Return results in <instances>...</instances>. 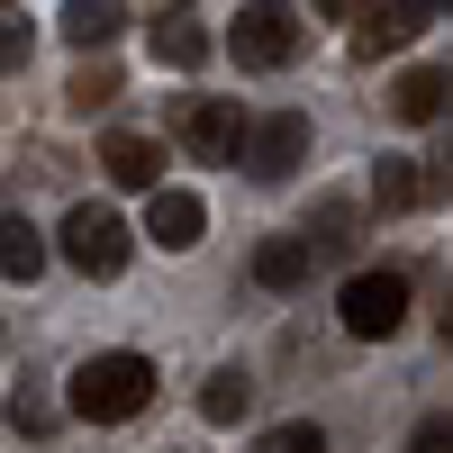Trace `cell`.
Instances as JSON below:
<instances>
[{
	"mask_svg": "<svg viewBox=\"0 0 453 453\" xmlns=\"http://www.w3.org/2000/svg\"><path fill=\"white\" fill-rule=\"evenodd\" d=\"M145 399H155V363L145 354H91L73 372V418H91V426H127Z\"/></svg>",
	"mask_w": 453,
	"mask_h": 453,
	"instance_id": "obj_1",
	"label": "cell"
},
{
	"mask_svg": "<svg viewBox=\"0 0 453 453\" xmlns=\"http://www.w3.org/2000/svg\"><path fill=\"white\" fill-rule=\"evenodd\" d=\"M127 254H136V236H127V218H119V209L82 200V209L64 218V263H73L82 281H119V273H127Z\"/></svg>",
	"mask_w": 453,
	"mask_h": 453,
	"instance_id": "obj_2",
	"label": "cell"
},
{
	"mask_svg": "<svg viewBox=\"0 0 453 453\" xmlns=\"http://www.w3.org/2000/svg\"><path fill=\"white\" fill-rule=\"evenodd\" d=\"M335 318H345V335H363V345L399 335V318H408V273H354L345 299H335Z\"/></svg>",
	"mask_w": 453,
	"mask_h": 453,
	"instance_id": "obj_3",
	"label": "cell"
},
{
	"mask_svg": "<svg viewBox=\"0 0 453 453\" xmlns=\"http://www.w3.org/2000/svg\"><path fill=\"white\" fill-rule=\"evenodd\" d=\"M226 55H236L245 73H281L290 55H299V10H236V27H226Z\"/></svg>",
	"mask_w": 453,
	"mask_h": 453,
	"instance_id": "obj_4",
	"label": "cell"
},
{
	"mask_svg": "<svg viewBox=\"0 0 453 453\" xmlns=\"http://www.w3.org/2000/svg\"><path fill=\"white\" fill-rule=\"evenodd\" d=\"M181 145H191L200 164H236L254 145V127H245V109H226V100H191L181 109Z\"/></svg>",
	"mask_w": 453,
	"mask_h": 453,
	"instance_id": "obj_5",
	"label": "cell"
},
{
	"mask_svg": "<svg viewBox=\"0 0 453 453\" xmlns=\"http://www.w3.org/2000/svg\"><path fill=\"white\" fill-rule=\"evenodd\" d=\"M299 164H309V119H299V109H273V119L254 127V145H245V173L254 181H290Z\"/></svg>",
	"mask_w": 453,
	"mask_h": 453,
	"instance_id": "obj_6",
	"label": "cell"
},
{
	"mask_svg": "<svg viewBox=\"0 0 453 453\" xmlns=\"http://www.w3.org/2000/svg\"><path fill=\"white\" fill-rule=\"evenodd\" d=\"M100 173L119 181V191H164V145L136 136V127H109L100 136Z\"/></svg>",
	"mask_w": 453,
	"mask_h": 453,
	"instance_id": "obj_7",
	"label": "cell"
},
{
	"mask_svg": "<svg viewBox=\"0 0 453 453\" xmlns=\"http://www.w3.org/2000/svg\"><path fill=\"white\" fill-rule=\"evenodd\" d=\"M426 0H390V10H354V55H390L408 36H426Z\"/></svg>",
	"mask_w": 453,
	"mask_h": 453,
	"instance_id": "obj_8",
	"label": "cell"
},
{
	"mask_svg": "<svg viewBox=\"0 0 453 453\" xmlns=\"http://www.w3.org/2000/svg\"><path fill=\"white\" fill-rule=\"evenodd\" d=\"M444 100H453V73L444 64H408L390 82V119L399 127H426V119H444Z\"/></svg>",
	"mask_w": 453,
	"mask_h": 453,
	"instance_id": "obj_9",
	"label": "cell"
},
{
	"mask_svg": "<svg viewBox=\"0 0 453 453\" xmlns=\"http://www.w3.org/2000/svg\"><path fill=\"white\" fill-rule=\"evenodd\" d=\"M200 226H209L200 191H155V200H145V236H155L164 254H191V245H200Z\"/></svg>",
	"mask_w": 453,
	"mask_h": 453,
	"instance_id": "obj_10",
	"label": "cell"
},
{
	"mask_svg": "<svg viewBox=\"0 0 453 453\" xmlns=\"http://www.w3.org/2000/svg\"><path fill=\"white\" fill-rule=\"evenodd\" d=\"M309 273H318V245H309V236H273V245L254 254V281H263V290H299Z\"/></svg>",
	"mask_w": 453,
	"mask_h": 453,
	"instance_id": "obj_11",
	"label": "cell"
},
{
	"mask_svg": "<svg viewBox=\"0 0 453 453\" xmlns=\"http://www.w3.org/2000/svg\"><path fill=\"white\" fill-rule=\"evenodd\" d=\"M426 191H435V173H418L408 155H381V173H372V209H381V218H399V209H418Z\"/></svg>",
	"mask_w": 453,
	"mask_h": 453,
	"instance_id": "obj_12",
	"label": "cell"
},
{
	"mask_svg": "<svg viewBox=\"0 0 453 453\" xmlns=\"http://www.w3.org/2000/svg\"><path fill=\"white\" fill-rule=\"evenodd\" d=\"M155 64H173V73L209 64V27H200L191 10H164V19H155Z\"/></svg>",
	"mask_w": 453,
	"mask_h": 453,
	"instance_id": "obj_13",
	"label": "cell"
},
{
	"mask_svg": "<svg viewBox=\"0 0 453 453\" xmlns=\"http://www.w3.org/2000/svg\"><path fill=\"white\" fill-rule=\"evenodd\" d=\"M119 27H127V10H119V0H73V10H64V46L100 55V46H109Z\"/></svg>",
	"mask_w": 453,
	"mask_h": 453,
	"instance_id": "obj_14",
	"label": "cell"
},
{
	"mask_svg": "<svg viewBox=\"0 0 453 453\" xmlns=\"http://www.w3.org/2000/svg\"><path fill=\"white\" fill-rule=\"evenodd\" d=\"M0 273H10V290L19 281H36V273H46V236H36V226L10 209V218H0Z\"/></svg>",
	"mask_w": 453,
	"mask_h": 453,
	"instance_id": "obj_15",
	"label": "cell"
},
{
	"mask_svg": "<svg viewBox=\"0 0 453 453\" xmlns=\"http://www.w3.org/2000/svg\"><path fill=\"white\" fill-rule=\"evenodd\" d=\"M119 64H82V73H73V91H64V109H73V119H100V109H119Z\"/></svg>",
	"mask_w": 453,
	"mask_h": 453,
	"instance_id": "obj_16",
	"label": "cell"
},
{
	"mask_svg": "<svg viewBox=\"0 0 453 453\" xmlns=\"http://www.w3.org/2000/svg\"><path fill=\"white\" fill-rule=\"evenodd\" d=\"M245 408H254V381H245V372H236V363H226V372H209V390H200V418H209V426H236Z\"/></svg>",
	"mask_w": 453,
	"mask_h": 453,
	"instance_id": "obj_17",
	"label": "cell"
},
{
	"mask_svg": "<svg viewBox=\"0 0 453 453\" xmlns=\"http://www.w3.org/2000/svg\"><path fill=\"white\" fill-rule=\"evenodd\" d=\"M299 236L318 245V263H326V254H345V245H354V209H345V200H326L309 226H299Z\"/></svg>",
	"mask_w": 453,
	"mask_h": 453,
	"instance_id": "obj_18",
	"label": "cell"
},
{
	"mask_svg": "<svg viewBox=\"0 0 453 453\" xmlns=\"http://www.w3.org/2000/svg\"><path fill=\"white\" fill-rule=\"evenodd\" d=\"M263 453H326V435H318L309 418H290V426H273V435H263Z\"/></svg>",
	"mask_w": 453,
	"mask_h": 453,
	"instance_id": "obj_19",
	"label": "cell"
},
{
	"mask_svg": "<svg viewBox=\"0 0 453 453\" xmlns=\"http://www.w3.org/2000/svg\"><path fill=\"white\" fill-rule=\"evenodd\" d=\"M10 426H19V435H46V399L19 390V399H10Z\"/></svg>",
	"mask_w": 453,
	"mask_h": 453,
	"instance_id": "obj_20",
	"label": "cell"
},
{
	"mask_svg": "<svg viewBox=\"0 0 453 453\" xmlns=\"http://www.w3.org/2000/svg\"><path fill=\"white\" fill-rule=\"evenodd\" d=\"M418 453H453V418H426L418 426Z\"/></svg>",
	"mask_w": 453,
	"mask_h": 453,
	"instance_id": "obj_21",
	"label": "cell"
},
{
	"mask_svg": "<svg viewBox=\"0 0 453 453\" xmlns=\"http://www.w3.org/2000/svg\"><path fill=\"white\" fill-rule=\"evenodd\" d=\"M444 181H453V155H444Z\"/></svg>",
	"mask_w": 453,
	"mask_h": 453,
	"instance_id": "obj_22",
	"label": "cell"
}]
</instances>
